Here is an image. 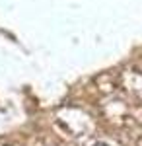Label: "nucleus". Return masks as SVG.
<instances>
[{
    "label": "nucleus",
    "mask_w": 142,
    "mask_h": 146,
    "mask_svg": "<svg viewBox=\"0 0 142 146\" xmlns=\"http://www.w3.org/2000/svg\"><path fill=\"white\" fill-rule=\"evenodd\" d=\"M99 146H103V144H99Z\"/></svg>",
    "instance_id": "1"
},
{
    "label": "nucleus",
    "mask_w": 142,
    "mask_h": 146,
    "mask_svg": "<svg viewBox=\"0 0 142 146\" xmlns=\"http://www.w3.org/2000/svg\"><path fill=\"white\" fill-rule=\"evenodd\" d=\"M140 146H142V142H140Z\"/></svg>",
    "instance_id": "2"
}]
</instances>
